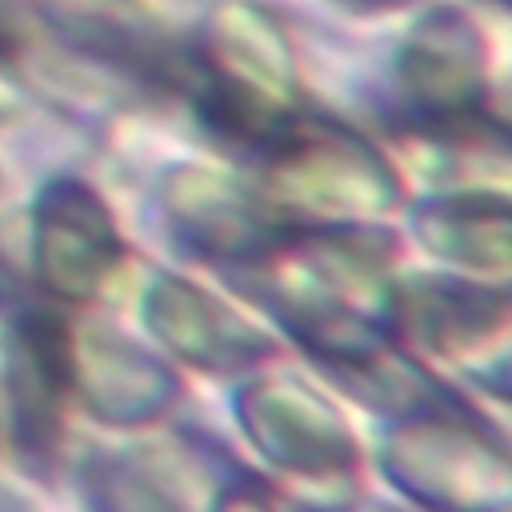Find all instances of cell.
<instances>
[{
  "instance_id": "cell-1",
  "label": "cell",
  "mask_w": 512,
  "mask_h": 512,
  "mask_svg": "<svg viewBox=\"0 0 512 512\" xmlns=\"http://www.w3.org/2000/svg\"><path fill=\"white\" fill-rule=\"evenodd\" d=\"M272 196L316 216H372L396 204L388 164L348 128L292 116L260 152Z\"/></svg>"
},
{
  "instance_id": "cell-2",
  "label": "cell",
  "mask_w": 512,
  "mask_h": 512,
  "mask_svg": "<svg viewBox=\"0 0 512 512\" xmlns=\"http://www.w3.org/2000/svg\"><path fill=\"white\" fill-rule=\"evenodd\" d=\"M40 284L60 300H92L124 256L112 212L84 180H52L32 208Z\"/></svg>"
},
{
  "instance_id": "cell-3",
  "label": "cell",
  "mask_w": 512,
  "mask_h": 512,
  "mask_svg": "<svg viewBox=\"0 0 512 512\" xmlns=\"http://www.w3.org/2000/svg\"><path fill=\"white\" fill-rule=\"evenodd\" d=\"M396 88L408 116L424 128H460L468 124L480 88H484V48L476 28L448 8L428 12L400 60H396Z\"/></svg>"
},
{
  "instance_id": "cell-4",
  "label": "cell",
  "mask_w": 512,
  "mask_h": 512,
  "mask_svg": "<svg viewBox=\"0 0 512 512\" xmlns=\"http://www.w3.org/2000/svg\"><path fill=\"white\" fill-rule=\"evenodd\" d=\"M4 376L16 440L24 452H52L64 396L72 392V328L64 316L40 308L12 316L4 336Z\"/></svg>"
},
{
  "instance_id": "cell-5",
  "label": "cell",
  "mask_w": 512,
  "mask_h": 512,
  "mask_svg": "<svg viewBox=\"0 0 512 512\" xmlns=\"http://www.w3.org/2000/svg\"><path fill=\"white\" fill-rule=\"evenodd\" d=\"M164 204L176 236L204 260H272L292 236L248 192L208 172H176Z\"/></svg>"
},
{
  "instance_id": "cell-6",
  "label": "cell",
  "mask_w": 512,
  "mask_h": 512,
  "mask_svg": "<svg viewBox=\"0 0 512 512\" xmlns=\"http://www.w3.org/2000/svg\"><path fill=\"white\" fill-rule=\"evenodd\" d=\"M240 412L260 452L288 472H308V476L340 472L356 456V444L340 424V416L320 396H312L292 380L288 384L264 380L260 388H248Z\"/></svg>"
},
{
  "instance_id": "cell-7",
  "label": "cell",
  "mask_w": 512,
  "mask_h": 512,
  "mask_svg": "<svg viewBox=\"0 0 512 512\" xmlns=\"http://www.w3.org/2000/svg\"><path fill=\"white\" fill-rule=\"evenodd\" d=\"M72 392L108 424H140L176 400V380L120 336L72 332Z\"/></svg>"
},
{
  "instance_id": "cell-8",
  "label": "cell",
  "mask_w": 512,
  "mask_h": 512,
  "mask_svg": "<svg viewBox=\"0 0 512 512\" xmlns=\"http://www.w3.org/2000/svg\"><path fill=\"white\" fill-rule=\"evenodd\" d=\"M152 332L184 360L208 372H232L268 352V340L248 328L236 312H228L220 300L200 292L188 280L160 276L144 300Z\"/></svg>"
},
{
  "instance_id": "cell-9",
  "label": "cell",
  "mask_w": 512,
  "mask_h": 512,
  "mask_svg": "<svg viewBox=\"0 0 512 512\" xmlns=\"http://www.w3.org/2000/svg\"><path fill=\"white\" fill-rule=\"evenodd\" d=\"M392 468L404 484H412V492L432 488V484H448V500H464L460 488L472 484L476 500H488L492 492H508L512 488V464L496 452V444H484L476 432H464L460 424L444 420V424H416L408 436H400L392 444ZM444 500V496H440Z\"/></svg>"
},
{
  "instance_id": "cell-10",
  "label": "cell",
  "mask_w": 512,
  "mask_h": 512,
  "mask_svg": "<svg viewBox=\"0 0 512 512\" xmlns=\"http://www.w3.org/2000/svg\"><path fill=\"white\" fill-rule=\"evenodd\" d=\"M424 244L476 276L512 280V200L496 196H448L420 212Z\"/></svg>"
},
{
  "instance_id": "cell-11",
  "label": "cell",
  "mask_w": 512,
  "mask_h": 512,
  "mask_svg": "<svg viewBox=\"0 0 512 512\" xmlns=\"http://www.w3.org/2000/svg\"><path fill=\"white\" fill-rule=\"evenodd\" d=\"M504 316V300L496 288H464V284H424L396 296V324L428 344V348H460L464 340H480Z\"/></svg>"
},
{
  "instance_id": "cell-12",
  "label": "cell",
  "mask_w": 512,
  "mask_h": 512,
  "mask_svg": "<svg viewBox=\"0 0 512 512\" xmlns=\"http://www.w3.org/2000/svg\"><path fill=\"white\" fill-rule=\"evenodd\" d=\"M20 44H24V36H20V20H16L12 8L0 0V64L16 60V56H20Z\"/></svg>"
},
{
  "instance_id": "cell-13",
  "label": "cell",
  "mask_w": 512,
  "mask_h": 512,
  "mask_svg": "<svg viewBox=\"0 0 512 512\" xmlns=\"http://www.w3.org/2000/svg\"><path fill=\"white\" fill-rule=\"evenodd\" d=\"M492 380H496V384H492L496 392H504V396H512V352H508V356L500 360V368L492 372Z\"/></svg>"
},
{
  "instance_id": "cell-14",
  "label": "cell",
  "mask_w": 512,
  "mask_h": 512,
  "mask_svg": "<svg viewBox=\"0 0 512 512\" xmlns=\"http://www.w3.org/2000/svg\"><path fill=\"white\" fill-rule=\"evenodd\" d=\"M60 4H76V8H96V4H116V0H60Z\"/></svg>"
},
{
  "instance_id": "cell-15",
  "label": "cell",
  "mask_w": 512,
  "mask_h": 512,
  "mask_svg": "<svg viewBox=\"0 0 512 512\" xmlns=\"http://www.w3.org/2000/svg\"><path fill=\"white\" fill-rule=\"evenodd\" d=\"M368 4H396V0H368Z\"/></svg>"
},
{
  "instance_id": "cell-16",
  "label": "cell",
  "mask_w": 512,
  "mask_h": 512,
  "mask_svg": "<svg viewBox=\"0 0 512 512\" xmlns=\"http://www.w3.org/2000/svg\"><path fill=\"white\" fill-rule=\"evenodd\" d=\"M504 4H512V0H504Z\"/></svg>"
}]
</instances>
